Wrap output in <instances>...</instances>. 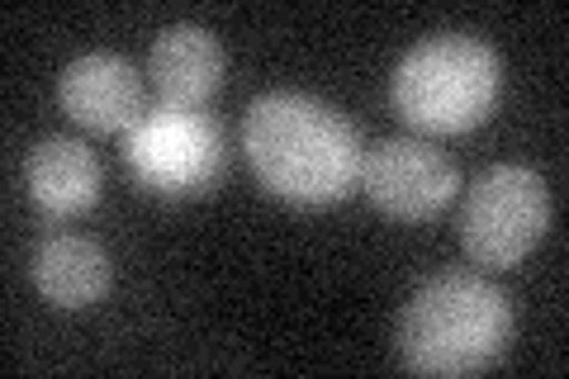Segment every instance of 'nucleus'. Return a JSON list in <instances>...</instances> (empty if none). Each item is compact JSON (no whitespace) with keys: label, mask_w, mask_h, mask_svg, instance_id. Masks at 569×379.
Segmentation results:
<instances>
[{"label":"nucleus","mask_w":569,"mask_h":379,"mask_svg":"<svg viewBox=\"0 0 569 379\" xmlns=\"http://www.w3.org/2000/svg\"><path fill=\"white\" fill-rule=\"evenodd\" d=\"M242 148L257 180L284 205L323 209L347 200L361 180L356 129L332 104L295 96V90H271L252 100L242 123Z\"/></svg>","instance_id":"nucleus-1"},{"label":"nucleus","mask_w":569,"mask_h":379,"mask_svg":"<svg viewBox=\"0 0 569 379\" xmlns=\"http://www.w3.org/2000/svg\"><path fill=\"white\" fill-rule=\"evenodd\" d=\"M512 303L498 285L451 270L427 280L399 318V360L413 375H475L503 356Z\"/></svg>","instance_id":"nucleus-2"},{"label":"nucleus","mask_w":569,"mask_h":379,"mask_svg":"<svg viewBox=\"0 0 569 379\" xmlns=\"http://www.w3.org/2000/svg\"><path fill=\"white\" fill-rule=\"evenodd\" d=\"M503 90V67L485 39L470 33H432L408 48L395 67V110L418 133H470L479 129Z\"/></svg>","instance_id":"nucleus-3"},{"label":"nucleus","mask_w":569,"mask_h":379,"mask_svg":"<svg viewBox=\"0 0 569 379\" xmlns=\"http://www.w3.org/2000/svg\"><path fill=\"white\" fill-rule=\"evenodd\" d=\"M550 228V190L531 167H489L460 209V247L475 266L508 270L537 251Z\"/></svg>","instance_id":"nucleus-4"},{"label":"nucleus","mask_w":569,"mask_h":379,"mask_svg":"<svg viewBox=\"0 0 569 379\" xmlns=\"http://www.w3.org/2000/svg\"><path fill=\"white\" fill-rule=\"evenodd\" d=\"M123 161L152 195H200L223 171V133L200 110L157 104L123 138Z\"/></svg>","instance_id":"nucleus-5"},{"label":"nucleus","mask_w":569,"mask_h":379,"mask_svg":"<svg viewBox=\"0 0 569 379\" xmlns=\"http://www.w3.org/2000/svg\"><path fill=\"white\" fill-rule=\"evenodd\" d=\"M361 190L380 213L399 223L437 219L456 200L460 176L447 152L418 138H385L361 157Z\"/></svg>","instance_id":"nucleus-6"},{"label":"nucleus","mask_w":569,"mask_h":379,"mask_svg":"<svg viewBox=\"0 0 569 379\" xmlns=\"http://www.w3.org/2000/svg\"><path fill=\"white\" fill-rule=\"evenodd\" d=\"M62 114L91 133H119L138 123L142 81L119 52H86L58 81Z\"/></svg>","instance_id":"nucleus-7"},{"label":"nucleus","mask_w":569,"mask_h":379,"mask_svg":"<svg viewBox=\"0 0 569 379\" xmlns=\"http://www.w3.org/2000/svg\"><path fill=\"white\" fill-rule=\"evenodd\" d=\"M148 77L157 86V96H162V104L200 110L223 81V48L200 24H171L167 33H157Z\"/></svg>","instance_id":"nucleus-8"},{"label":"nucleus","mask_w":569,"mask_h":379,"mask_svg":"<svg viewBox=\"0 0 569 379\" xmlns=\"http://www.w3.org/2000/svg\"><path fill=\"white\" fill-rule=\"evenodd\" d=\"M29 195L48 219H77L100 200V161L77 138H43L29 152Z\"/></svg>","instance_id":"nucleus-9"},{"label":"nucleus","mask_w":569,"mask_h":379,"mask_svg":"<svg viewBox=\"0 0 569 379\" xmlns=\"http://www.w3.org/2000/svg\"><path fill=\"white\" fill-rule=\"evenodd\" d=\"M33 285L58 309H91L110 295V257L81 232H52L33 251Z\"/></svg>","instance_id":"nucleus-10"}]
</instances>
